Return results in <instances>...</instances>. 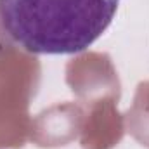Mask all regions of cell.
<instances>
[{
	"instance_id": "1",
	"label": "cell",
	"mask_w": 149,
	"mask_h": 149,
	"mask_svg": "<svg viewBox=\"0 0 149 149\" xmlns=\"http://www.w3.org/2000/svg\"><path fill=\"white\" fill-rule=\"evenodd\" d=\"M120 0H0L9 37L33 54H76L111 24Z\"/></svg>"
}]
</instances>
